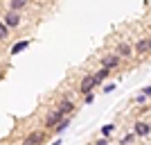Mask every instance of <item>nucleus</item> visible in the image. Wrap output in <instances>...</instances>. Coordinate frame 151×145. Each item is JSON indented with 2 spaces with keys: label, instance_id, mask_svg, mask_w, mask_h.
Here are the masks:
<instances>
[{
  "label": "nucleus",
  "instance_id": "obj_20",
  "mask_svg": "<svg viewBox=\"0 0 151 145\" xmlns=\"http://www.w3.org/2000/svg\"><path fill=\"white\" fill-rule=\"evenodd\" d=\"M149 55H151V36H149Z\"/></svg>",
  "mask_w": 151,
  "mask_h": 145
},
{
  "label": "nucleus",
  "instance_id": "obj_9",
  "mask_svg": "<svg viewBox=\"0 0 151 145\" xmlns=\"http://www.w3.org/2000/svg\"><path fill=\"white\" fill-rule=\"evenodd\" d=\"M93 75H95V84H101V82H104V79H106L108 75H111V70H108V68H104V66H101V68L97 70V73H93Z\"/></svg>",
  "mask_w": 151,
  "mask_h": 145
},
{
  "label": "nucleus",
  "instance_id": "obj_7",
  "mask_svg": "<svg viewBox=\"0 0 151 145\" xmlns=\"http://www.w3.org/2000/svg\"><path fill=\"white\" fill-rule=\"evenodd\" d=\"M133 50H135V55H147L149 52V39H140Z\"/></svg>",
  "mask_w": 151,
  "mask_h": 145
},
{
  "label": "nucleus",
  "instance_id": "obj_18",
  "mask_svg": "<svg viewBox=\"0 0 151 145\" xmlns=\"http://www.w3.org/2000/svg\"><path fill=\"white\" fill-rule=\"evenodd\" d=\"M142 95H147V98H149V95H151V86H147V88H142Z\"/></svg>",
  "mask_w": 151,
  "mask_h": 145
},
{
  "label": "nucleus",
  "instance_id": "obj_5",
  "mask_svg": "<svg viewBox=\"0 0 151 145\" xmlns=\"http://www.w3.org/2000/svg\"><path fill=\"white\" fill-rule=\"evenodd\" d=\"M120 59H122V57H117V55H108V57L101 59V66H104V68H108V70H113V68H117V66H120Z\"/></svg>",
  "mask_w": 151,
  "mask_h": 145
},
{
  "label": "nucleus",
  "instance_id": "obj_21",
  "mask_svg": "<svg viewBox=\"0 0 151 145\" xmlns=\"http://www.w3.org/2000/svg\"><path fill=\"white\" fill-rule=\"evenodd\" d=\"M52 145H59V141H54V143H52Z\"/></svg>",
  "mask_w": 151,
  "mask_h": 145
},
{
  "label": "nucleus",
  "instance_id": "obj_2",
  "mask_svg": "<svg viewBox=\"0 0 151 145\" xmlns=\"http://www.w3.org/2000/svg\"><path fill=\"white\" fill-rule=\"evenodd\" d=\"M95 86H97V84H95V75H90V73H88V75H83L81 84H79V93L86 95V93H90Z\"/></svg>",
  "mask_w": 151,
  "mask_h": 145
},
{
  "label": "nucleus",
  "instance_id": "obj_10",
  "mask_svg": "<svg viewBox=\"0 0 151 145\" xmlns=\"http://www.w3.org/2000/svg\"><path fill=\"white\" fill-rule=\"evenodd\" d=\"M133 55V48L129 43H120L117 45V57H131Z\"/></svg>",
  "mask_w": 151,
  "mask_h": 145
},
{
  "label": "nucleus",
  "instance_id": "obj_11",
  "mask_svg": "<svg viewBox=\"0 0 151 145\" xmlns=\"http://www.w3.org/2000/svg\"><path fill=\"white\" fill-rule=\"evenodd\" d=\"M57 109H59V111H61L63 116H68L70 111H72V109H75V104H72V102H68V100H63V102H61V104H59Z\"/></svg>",
  "mask_w": 151,
  "mask_h": 145
},
{
  "label": "nucleus",
  "instance_id": "obj_8",
  "mask_svg": "<svg viewBox=\"0 0 151 145\" xmlns=\"http://www.w3.org/2000/svg\"><path fill=\"white\" fill-rule=\"evenodd\" d=\"M68 127H70V118L65 116V118H61V120L57 122V125L52 127V129H54V134H63L65 129H68Z\"/></svg>",
  "mask_w": 151,
  "mask_h": 145
},
{
  "label": "nucleus",
  "instance_id": "obj_14",
  "mask_svg": "<svg viewBox=\"0 0 151 145\" xmlns=\"http://www.w3.org/2000/svg\"><path fill=\"white\" fill-rule=\"evenodd\" d=\"M7 36H9V27H7L5 23H2V20H0V41H5Z\"/></svg>",
  "mask_w": 151,
  "mask_h": 145
},
{
  "label": "nucleus",
  "instance_id": "obj_4",
  "mask_svg": "<svg viewBox=\"0 0 151 145\" xmlns=\"http://www.w3.org/2000/svg\"><path fill=\"white\" fill-rule=\"evenodd\" d=\"M149 132H151V125H149V122H142V120H138V122L133 125V134H135V136H140V138L149 136Z\"/></svg>",
  "mask_w": 151,
  "mask_h": 145
},
{
  "label": "nucleus",
  "instance_id": "obj_19",
  "mask_svg": "<svg viewBox=\"0 0 151 145\" xmlns=\"http://www.w3.org/2000/svg\"><path fill=\"white\" fill-rule=\"evenodd\" d=\"M97 145H108V138H99V141H97Z\"/></svg>",
  "mask_w": 151,
  "mask_h": 145
},
{
  "label": "nucleus",
  "instance_id": "obj_16",
  "mask_svg": "<svg viewBox=\"0 0 151 145\" xmlns=\"http://www.w3.org/2000/svg\"><path fill=\"white\" fill-rule=\"evenodd\" d=\"M133 138H135V134H129V136H124V138H122V145H129V143H133Z\"/></svg>",
  "mask_w": 151,
  "mask_h": 145
},
{
  "label": "nucleus",
  "instance_id": "obj_13",
  "mask_svg": "<svg viewBox=\"0 0 151 145\" xmlns=\"http://www.w3.org/2000/svg\"><path fill=\"white\" fill-rule=\"evenodd\" d=\"M29 48V41H18V43L12 48V55H18V52H23V50H27Z\"/></svg>",
  "mask_w": 151,
  "mask_h": 145
},
{
  "label": "nucleus",
  "instance_id": "obj_17",
  "mask_svg": "<svg viewBox=\"0 0 151 145\" xmlns=\"http://www.w3.org/2000/svg\"><path fill=\"white\" fill-rule=\"evenodd\" d=\"M93 100H95V95H93V93H86V95H83V102H86V104H90Z\"/></svg>",
  "mask_w": 151,
  "mask_h": 145
},
{
  "label": "nucleus",
  "instance_id": "obj_12",
  "mask_svg": "<svg viewBox=\"0 0 151 145\" xmlns=\"http://www.w3.org/2000/svg\"><path fill=\"white\" fill-rule=\"evenodd\" d=\"M25 5H27V0H9V9L12 12H20Z\"/></svg>",
  "mask_w": 151,
  "mask_h": 145
},
{
  "label": "nucleus",
  "instance_id": "obj_1",
  "mask_svg": "<svg viewBox=\"0 0 151 145\" xmlns=\"http://www.w3.org/2000/svg\"><path fill=\"white\" fill-rule=\"evenodd\" d=\"M20 20H23V16H20V12H9L5 14V18H2V23H5L7 27H18L20 25Z\"/></svg>",
  "mask_w": 151,
  "mask_h": 145
},
{
  "label": "nucleus",
  "instance_id": "obj_6",
  "mask_svg": "<svg viewBox=\"0 0 151 145\" xmlns=\"http://www.w3.org/2000/svg\"><path fill=\"white\" fill-rule=\"evenodd\" d=\"M61 118H65V116H63L61 111H59V109H57V111H52V114L47 116V120H45V127H47V129H52V127L57 125V122H59Z\"/></svg>",
  "mask_w": 151,
  "mask_h": 145
},
{
  "label": "nucleus",
  "instance_id": "obj_3",
  "mask_svg": "<svg viewBox=\"0 0 151 145\" xmlns=\"http://www.w3.org/2000/svg\"><path fill=\"white\" fill-rule=\"evenodd\" d=\"M45 141V132H29L23 138V145H41Z\"/></svg>",
  "mask_w": 151,
  "mask_h": 145
},
{
  "label": "nucleus",
  "instance_id": "obj_15",
  "mask_svg": "<svg viewBox=\"0 0 151 145\" xmlns=\"http://www.w3.org/2000/svg\"><path fill=\"white\" fill-rule=\"evenodd\" d=\"M113 129H115V125H106V127H101V136H104V138H108V136L113 134Z\"/></svg>",
  "mask_w": 151,
  "mask_h": 145
}]
</instances>
